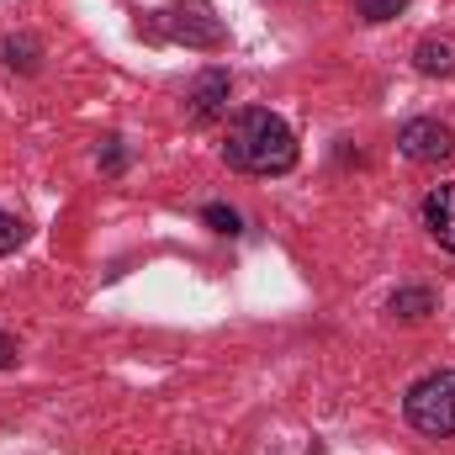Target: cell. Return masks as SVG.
<instances>
[{
	"mask_svg": "<svg viewBox=\"0 0 455 455\" xmlns=\"http://www.w3.org/2000/svg\"><path fill=\"white\" fill-rule=\"evenodd\" d=\"M11 365H16V339L0 329V371H11Z\"/></svg>",
	"mask_w": 455,
	"mask_h": 455,
	"instance_id": "obj_14",
	"label": "cell"
},
{
	"mask_svg": "<svg viewBox=\"0 0 455 455\" xmlns=\"http://www.w3.org/2000/svg\"><path fill=\"white\" fill-rule=\"evenodd\" d=\"M408 0H355V11H360V21H371V27H381V21H392L397 11H403Z\"/></svg>",
	"mask_w": 455,
	"mask_h": 455,
	"instance_id": "obj_11",
	"label": "cell"
},
{
	"mask_svg": "<svg viewBox=\"0 0 455 455\" xmlns=\"http://www.w3.org/2000/svg\"><path fill=\"white\" fill-rule=\"evenodd\" d=\"M27 243V223L16 212H0V254H16Z\"/></svg>",
	"mask_w": 455,
	"mask_h": 455,
	"instance_id": "obj_12",
	"label": "cell"
},
{
	"mask_svg": "<svg viewBox=\"0 0 455 455\" xmlns=\"http://www.w3.org/2000/svg\"><path fill=\"white\" fill-rule=\"evenodd\" d=\"M413 69H419V75H429V80H445V75H455V48H451V43L424 37V43L413 48Z\"/></svg>",
	"mask_w": 455,
	"mask_h": 455,
	"instance_id": "obj_7",
	"label": "cell"
},
{
	"mask_svg": "<svg viewBox=\"0 0 455 455\" xmlns=\"http://www.w3.org/2000/svg\"><path fill=\"white\" fill-rule=\"evenodd\" d=\"M297 132L291 122L265 107H243V112L228 122V143L223 159L228 170H243V175H286L297 164Z\"/></svg>",
	"mask_w": 455,
	"mask_h": 455,
	"instance_id": "obj_1",
	"label": "cell"
},
{
	"mask_svg": "<svg viewBox=\"0 0 455 455\" xmlns=\"http://www.w3.org/2000/svg\"><path fill=\"white\" fill-rule=\"evenodd\" d=\"M397 148H403L413 164H440V159L455 154V132L445 122H435V116H413V122L397 132Z\"/></svg>",
	"mask_w": 455,
	"mask_h": 455,
	"instance_id": "obj_4",
	"label": "cell"
},
{
	"mask_svg": "<svg viewBox=\"0 0 455 455\" xmlns=\"http://www.w3.org/2000/svg\"><path fill=\"white\" fill-rule=\"evenodd\" d=\"M228 91H233V80H228L223 64L202 69V75L191 80V91H186V116H191V122H218V116L228 112Z\"/></svg>",
	"mask_w": 455,
	"mask_h": 455,
	"instance_id": "obj_5",
	"label": "cell"
},
{
	"mask_svg": "<svg viewBox=\"0 0 455 455\" xmlns=\"http://www.w3.org/2000/svg\"><path fill=\"white\" fill-rule=\"evenodd\" d=\"M202 223L212 228V233H228V238H238V233H243V218H238L233 207H223V202H212V207H202Z\"/></svg>",
	"mask_w": 455,
	"mask_h": 455,
	"instance_id": "obj_10",
	"label": "cell"
},
{
	"mask_svg": "<svg viewBox=\"0 0 455 455\" xmlns=\"http://www.w3.org/2000/svg\"><path fill=\"white\" fill-rule=\"evenodd\" d=\"M138 11V27L148 37H170L186 48H218L223 43V21L202 5V0H127Z\"/></svg>",
	"mask_w": 455,
	"mask_h": 455,
	"instance_id": "obj_2",
	"label": "cell"
},
{
	"mask_svg": "<svg viewBox=\"0 0 455 455\" xmlns=\"http://www.w3.org/2000/svg\"><path fill=\"white\" fill-rule=\"evenodd\" d=\"M5 64L21 69V75H32L37 69V37H5Z\"/></svg>",
	"mask_w": 455,
	"mask_h": 455,
	"instance_id": "obj_9",
	"label": "cell"
},
{
	"mask_svg": "<svg viewBox=\"0 0 455 455\" xmlns=\"http://www.w3.org/2000/svg\"><path fill=\"white\" fill-rule=\"evenodd\" d=\"M387 313H392V318L419 323V318H429V313H435V291H429V286H403V291H392Z\"/></svg>",
	"mask_w": 455,
	"mask_h": 455,
	"instance_id": "obj_8",
	"label": "cell"
},
{
	"mask_svg": "<svg viewBox=\"0 0 455 455\" xmlns=\"http://www.w3.org/2000/svg\"><path fill=\"white\" fill-rule=\"evenodd\" d=\"M403 419L429 435V440H451L455 435V371H429L408 387L403 397Z\"/></svg>",
	"mask_w": 455,
	"mask_h": 455,
	"instance_id": "obj_3",
	"label": "cell"
},
{
	"mask_svg": "<svg viewBox=\"0 0 455 455\" xmlns=\"http://www.w3.org/2000/svg\"><path fill=\"white\" fill-rule=\"evenodd\" d=\"M424 228H429V238H435L440 249L455 254V180L451 186H435V191L424 196Z\"/></svg>",
	"mask_w": 455,
	"mask_h": 455,
	"instance_id": "obj_6",
	"label": "cell"
},
{
	"mask_svg": "<svg viewBox=\"0 0 455 455\" xmlns=\"http://www.w3.org/2000/svg\"><path fill=\"white\" fill-rule=\"evenodd\" d=\"M96 164H101L107 175H122V170H127V148H122V138H107V143L96 148Z\"/></svg>",
	"mask_w": 455,
	"mask_h": 455,
	"instance_id": "obj_13",
	"label": "cell"
}]
</instances>
